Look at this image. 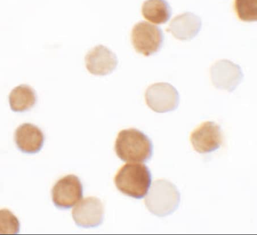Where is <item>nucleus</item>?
Listing matches in <instances>:
<instances>
[{"label": "nucleus", "instance_id": "7", "mask_svg": "<svg viewBox=\"0 0 257 235\" xmlns=\"http://www.w3.org/2000/svg\"><path fill=\"white\" fill-rule=\"evenodd\" d=\"M194 150L200 154L210 153L219 149L223 141L220 126L213 122H206L195 129L190 137Z\"/></svg>", "mask_w": 257, "mask_h": 235}, {"label": "nucleus", "instance_id": "5", "mask_svg": "<svg viewBox=\"0 0 257 235\" xmlns=\"http://www.w3.org/2000/svg\"><path fill=\"white\" fill-rule=\"evenodd\" d=\"M145 97L149 108L157 113L175 110L180 103L177 90L168 82H158L149 86Z\"/></svg>", "mask_w": 257, "mask_h": 235}, {"label": "nucleus", "instance_id": "4", "mask_svg": "<svg viewBox=\"0 0 257 235\" xmlns=\"http://www.w3.org/2000/svg\"><path fill=\"white\" fill-rule=\"evenodd\" d=\"M164 39L161 29L148 22L136 24L132 31L131 40L135 50L145 56L158 52L163 47Z\"/></svg>", "mask_w": 257, "mask_h": 235}, {"label": "nucleus", "instance_id": "13", "mask_svg": "<svg viewBox=\"0 0 257 235\" xmlns=\"http://www.w3.org/2000/svg\"><path fill=\"white\" fill-rule=\"evenodd\" d=\"M142 14L149 22L162 24L171 19L172 10L166 0H147L142 7Z\"/></svg>", "mask_w": 257, "mask_h": 235}, {"label": "nucleus", "instance_id": "16", "mask_svg": "<svg viewBox=\"0 0 257 235\" xmlns=\"http://www.w3.org/2000/svg\"><path fill=\"white\" fill-rule=\"evenodd\" d=\"M20 222L10 210L0 209V234H16L20 233Z\"/></svg>", "mask_w": 257, "mask_h": 235}, {"label": "nucleus", "instance_id": "8", "mask_svg": "<svg viewBox=\"0 0 257 235\" xmlns=\"http://www.w3.org/2000/svg\"><path fill=\"white\" fill-rule=\"evenodd\" d=\"M211 81L214 87L232 92L241 84L243 78L239 65L226 59L219 60L210 69Z\"/></svg>", "mask_w": 257, "mask_h": 235}, {"label": "nucleus", "instance_id": "3", "mask_svg": "<svg viewBox=\"0 0 257 235\" xmlns=\"http://www.w3.org/2000/svg\"><path fill=\"white\" fill-rule=\"evenodd\" d=\"M181 201V194L176 185L165 179L153 183L145 204L149 211L158 217H165L175 212Z\"/></svg>", "mask_w": 257, "mask_h": 235}, {"label": "nucleus", "instance_id": "10", "mask_svg": "<svg viewBox=\"0 0 257 235\" xmlns=\"http://www.w3.org/2000/svg\"><path fill=\"white\" fill-rule=\"evenodd\" d=\"M86 68L93 75L106 76L117 68V57L109 49L99 45L85 56Z\"/></svg>", "mask_w": 257, "mask_h": 235}, {"label": "nucleus", "instance_id": "14", "mask_svg": "<svg viewBox=\"0 0 257 235\" xmlns=\"http://www.w3.org/2000/svg\"><path fill=\"white\" fill-rule=\"evenodd\" d=\"M37 97L35 90L27 85L16 86L9 96L11 108L16 112L30 110L36 104Z\"/></svg>", "mask_w": 257, "mask_h": 235}, {"label": "nucleus", "instance_id": "11", "mask_svg": "<svg viewBox=\"0 0 257 235\" xmlns=\"http://www.w3.org/2000/svg\"><path fill=\"white\" fill-rule=\"evenodd\" d=\"M17 147L25 154L38 153L44 146L45 137L38 127L25 123L17 129L15 134Z\"/></svg>", "mask_w": 257, "mask_h": 235}, {"label": "nucleus", "instance_id": "9", "mask_svg": "<svg viewBox=\"0 0 257 235\" xmlns=\"http://www.w3.org/2000/svg\"><path fill=\"white\" fill-rule=\"evenodd\" d=\"M104 209L100 200L96 197L85 198L72 211V217L77 226L82 228H94L103 220Z\"/></svg>", "mask_w": 257, "mask_h": 235}, {"label": "nucleus", "instance_id": "12", "mask_svg": "<svg viewBox=\"0 0 257 235\" xmlns=\"http://www.w3.org/2000/svg\"><path fill=\"white\" fill-rule=\"evenodd\" d=\"M201 27L202 22L200 17L191 12H186L174 18L167 31L171 32L178 40L189 41L198 34Z\"/></svg>", "mask_w": 257, "mask_h": 235}, {"label": "nucleus", "instance_id": "1", "mask_svg": "<svg viewBox=\"0 0 257 235\" xmlns=\"http://www.w3.org/2000/svg\"><path fill=\"white\" fill-rule=\"evenodd\" d=\"M115 151L123 162L145 163L152 158L153 144L143 132L130 129L119 132L115 140Z\"/></svg>", "mask_w": 257, "mask_h": 235}, {"label": "nucleus", "instance_id": "6", "mask_svg": "<svg viewBox=\"0 0 257 235\" xmlns=\"http://www.w3.org/2000/svg\"><path fill=\"white\" fill-rule=\"evenodd\" d=\"M82 196V184L80 179L74 175L62 177L57 181L52 190L53 203L61 209L72 208Z\"/></svg>", "mask_w": 257, "mask_h": 235}, {"label": "nucleus", "instance_id": "2", "mask_svg": "<svg viewBox=\"0 0 257 235\" xmlns=\"http://www.w3.org/2000/svg\"><path fill=\"white\" fill-rule=\"evenodd\" d=\"M114 183L123 194L141 199L147 195L151 186V172L144 164H126L116 174Z\"/></svg>", "mask_w": 257, "mask_h": 235}, {"label": "nucleus", "instance_id": "15", "mask_svg": "<svg viewBox=\"0 0 257 235\" xmlns=\"http://www.w3.org/2000/svg\"><path fill=\"white\" fill-rule=\"evenodd\" d=\"M234 8L238 18L243 22H256L257 0H235Z\"/></svg>", "mask_w": 257, "mask_h": 235}]
</instances>
